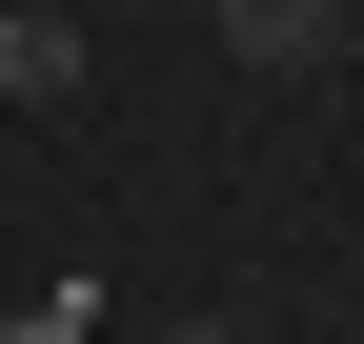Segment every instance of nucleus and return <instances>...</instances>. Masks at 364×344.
Here are the masks:
<instances>
[{"label": "nucleus", "mask_w": 364, "mask_h": 344, "mask_svg": "<svg viewBox=\"0 0 364 344\" xmlns=\"http://www.w3.org/2000/svg\"><path fill=\"white\" fill-rule=\"evenodd\" d=\"M81 81H102V41H81L61 0H0V102H21V122H61Z\"/></svg>", "instance_id": "f257e3e1"}, {"label": "nucleus", "mask_w": 364, "mask_h": 344, "mask_svg": "<svg viewBox=\"0 0 364 344\" xmlns=\"http://www.w3.org/2000/svg\"><path fill=\"white\" fill-rule=\"evenodd\" d=\"M344 21H364V0H223V41H243V61H324Z\"/></svg>", "instance_id": "f03ea898"}]
</instances>
